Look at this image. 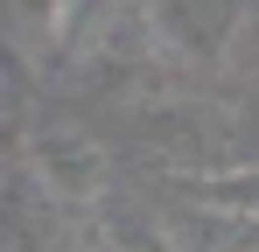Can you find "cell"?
Masks as SVG:
<instances>
[{
  "mask_svg": "<svg viewBox=\"0 0 259 252\" xmlns=\"http://www.w3.org/2000/svg\"><path fill=\"white\" fill-rule=\"evenodd\" d=\"M28 182L42 189L56 210H84L105 196V154L84 133H42L28 147Z\"/></svg>",
  "mask_w": 259,
  "mask_h": 252,
  "instance_id": "cell-1",
  "label": "cell"
},
{
  "mask_svg": "<svg viewBox=\"0 0 259 252\" xmlns=\"http://www.w3.org/2000/svg\"><path fill=\"white\" fill-rule=\"evenodd\" d=\"M0 252H56V203L28 175H0Z\"/></svg>",
  "mask_w": 259,
  "mask_h": 252,
  "instance_id": "cell-2",
  "label": "cell"
},
{
  "mask_svg": "<svg viewBox=\"0 0 259 252\" xmlns=\"http://www.w3.org/2000/svg\"><path fill=\"white\" fill-rule=\"evenodd\" d=\"M238 14H245V0H168V7L154 14V35L210 56L217 42L231 35V21H238Z\"/></svg>",
  "mask_w": 259,
  "mask_h": 252,
  "instance_id": "cell-3",
  "label": "cell"
},
{
  "mask_svg": "<svg viewBox=\"0 0 259 252\" xmlns=\"http://www.w3.org/2000/svg\"><path fill=\"white\" fill-rule=\"evenodd\" d=\"M175 189H182L189 203H203V210H231L238 224L252 217V168H245V161L231 168V175H196V168H182Z\"/></svg>",
  "mask_w": 259,
  "mask_h": 252,
  "instance_id": "cell-4",
  "label": "cell"
},
{
  "mask_svg": "<svg viewBox=\"0 0 259 252\" xmlns=\"http://www.w3.org/2000/svg\"><path fill=\"white\" fill-rule=\"evenodd\" d=\"M98 252H175L168 231H154L133 203H105L98 196Z\"/></svg>",
  "mask_w": 259,
  "mask_h": 252,
  "instance_id": "cell-5",
  "label": "cell"
},
{
  "mask_svg": "<svg viewBox=\"0 0 259 252\" xmlns=\"http://www.w3.org/2000/svg\"><path fill=\"white\" fill-rule=\"evenodd\" d=\"M21 140H28V70L0 49V161L21 154Z\"/></svg>",
  "mask_w": 259,
  "mask_h": 252,
  "instance_id": "cell-6",
  "label": "cell"
},
{
  "mask_svg": "<svg viewBox=\"0 0 259 252\" xmlns=\"http://www.w3.org/2000/svg\"><path fill=\"white\" fill-rule=\"evenodd\" d=\"M84 7H91V0H49V21H56V28H70Z\"/></svg>",
  "mask_w": 259,
  "mask_h": 252,
  "instance_id": "cell-7",
  "label": "cell"
},
{
  "mask_svg": "<svg viewBox=\"0 0 259 252\" xmlns=\"http://www.w3.org/2000/svg\"><path fill=\"white\" fill-rule=\"evenodd\" d=\"M0 175H7V161H0Z\"/></svg>",
  "mask_w": 259,
  "mask_h": 252,
  "instance_id": "cell-8",
  "label": "cell"
}]
</instances>
